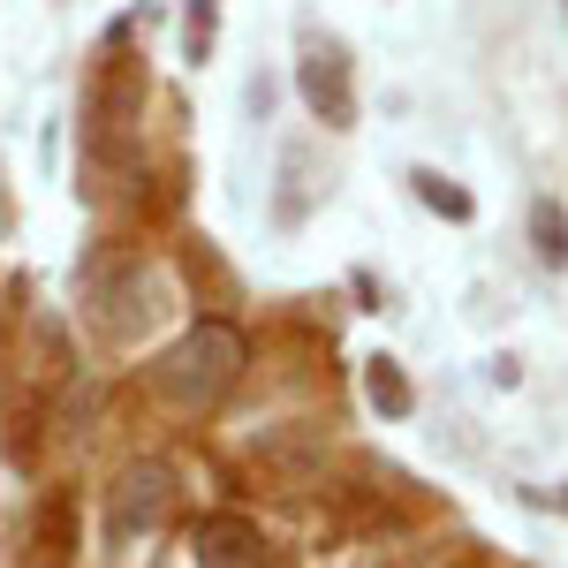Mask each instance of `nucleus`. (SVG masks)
Listing matches in <instances>:
<instances>
[{
  "label": "nucleus",
  "instance_id": "1",
  "mask_svg": "<svg viewBox=\"0 0 568 568\" xmlns=\"http://www.w3.org/2000/svg\"><path fill=\"white\" fill-rule=\"evenodd\" d=\"M243 356H251V349H243V334H235L227 318H197L175 349L152 364V387L168 394L175 409L205 417V409H220V402L235 394V379H243Z\"/></svg>",
  "mask_w": 568,
  "mask_h": 568
},
{
  "label": "nucleus",
  "instance_id": "2",
  "mask_svg": "<svg viewBox=\"0 0 568 568\" xmlns=\"http://www.w3.org/2000/svg\"><path fill=\"white\" fill-rule=\"evenodd\" d=\"M84 311H91V326H99L106 342L130 349V342H144V334L175 311V281L152 258H99L91 281H84Z\"/></svg>",
  "mask_w": 568,
  "mask_h": 568
},
{
  "label": "nucleus",
  "instance_id": "3",
  "mask_svg": "<svg viewBox=\"0 0 568 568\" xmlns=\"http://www.w3.org/2000/svg\"><path fill=\"white\" fill-rule=\"evenodd\" d=\"M296 91H304L311 122L356 130V61H349V45L334 31H318V23L296 31Z\"/></svg>",
  "mask_w": 568,
  "mask_h": 568
},
{
  "label": "nucleus",
  "instance_id": "4",
  "mask_svg": "<svg viewBox=\"0 0 568 568\" xmlns=\"http://www.w3.org/2000/svg\"><path fill=\"white\" fill-rule=\"evenodd\" d=\"M175 516V470L160 463V455H144L130 463L122 478L106 485V546H136V538H152V530Z\"/></svg>",
  "mask_w": 568,
  "mask_h": 568
},
{
  "label": "nucleus",
  "instance_id": "5",
  "mask_svg": "<svg viewBox=\"0 0 568 568\" xmlns=\"http://www.w3.org/2000/svg\"><path fill=\"white\" fill-rule=\"evenodd\" d=\"M190 554H197V568H273V546L251 516H205Z\"/></svg>",
  "mask_w": 568,
  "mask_h": 568
},
{
  "label": "nucleus",
  "instance_id": "6",
  "mask_svg": "<svg viewBox=\"0 0 568 568\" xmlns=\"http://www.w3.org/2000/svg\"><path fill=\"white\" fill-rule=\"evenodd\" d=\"M318 197H326V175H318L311 144H281V190H273V220H281V227H304Z\"/></svg>",
  "mask_w": 568,
  "mask_h": 568
},
{
  "label": "nucleus",
  "instance_id": "7",
  "mask_svg": "<svg viewBox=\"0 0 568 568\" xmlns=\"http://www.w3.org/2000/svg\"><path fill=\"white\" fill-rule=\"evenodd\" d=\"M530 251H538V265H554V273L568 265V205L561 197H538L530 205Z\"/></svg>",
  "mask_w": 568,
  "mask_h": 568
},
{
  "label": "nucleus",
  "instance_id": "8",
  "mask_svg": "<svg viewBox=\"0 0 568 568\" xmlns=\"http://www.w3.org/2000/svg\"><path fill=\"white\" fill-rule=\"evenodd\" d=\"M364 394H372V409H379V417H409V409H417V394H409V379H402V364H394V356H372Z\"/></svg>",
  "mask_w": 568,
  "mask_h": 568
},
{
  "label": "nucleus",
  "instance_id": "9",
  "mask_svg": "<svg viewBox=\"0 0 568 568\" xmlns=\"http://www.w3.org/2000/svg\"><path fill=\"white\" fill-rule=\"evenodd\" d=\"M409 182H417V197H425L433 213H447V220H470V213H478V205H470V190H455V182L439 175V168H417Z\"/></svg>",
  "mask_w": 568,
  "mask_h": 568
},
{
  "label": "nucleus",
  "instance_id": "10",
  "mask_svg": "<svg viewBox=\"0 0 568 568\" xmlns=\"http://www.w3.org/2000/svg\"><path fill=\"white\" fill-rule=\"evenodd\" d=\"M213 31H220V0H190V8H182V53L205 61V53H213Z\"/></svg>",
  "mask_w": 568,
  "mask_h": 568
},
{
  "label": "nucleus",
  "instance_id": "11",
  "mask_svg": "<svg viewBox=\"0 0 568 568\" xmlns=\"http://www.w3.org/2000/svg\"><path fill=\"white\" fill-rule=\"evenodd\" d=\"M243 99H251V122H265V114H273V84H265V77H251V91H243Z\"/></svg>",
  "mask_w": 568,
  "mask_h": 568
},
{
  "label": "nucleus",
  "instance_id": "12",
  "mask_svg": "<svg viewBox=\"0 0 568 568\" xmlns=\"http://www.w3.org/2000/svg\"><path fill=\"white\" fill-rule=\"evenodd\" d=\"M561 16H568V0H561Z\"/></svg>",
  "mask_w": 568,
  "mask_h": 568
}]
</instances>
